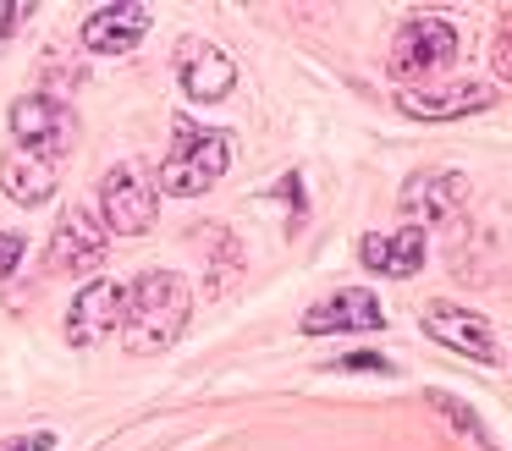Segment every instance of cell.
<instances>
[{"label": "cell", "mask_w": 512, "mask_h": 451, "mask_svg": "<svg viewBox=\"0 0 512 451\" xmlns=\"http://www.w3.org/2000/svg\"><path fill=\"white\" fill-rule=\"evenodd\" d=\"M188 314H193V292L177 270L155 264V270L133 275L122 292V347L133 358H149V352H166L182 341L188 330Z\"/></svg>", "instance_id": "6da1fadb"}, {"label": "cell", "mask_w": 512, "mask_h": 451, "mask_svg": "<svg viewBox=\"0 0 512 451\" xmlns=\"http://www.w3.org/2000/svg\"><path fill=\"white\" fill-rule=\"evenodd\" d=\"M232 154H237L232 132L204 127V121H193V116H177L171 121V154L160 160L155 187L171 198H199L232 171Z\"/></svg>", "instance_id": "7a4b0ae2"}, {"label": "cell", "mask_w": 512, "mask_h": 451, "mask_svg": "<svg viewBox=\"0 0 512 451\" xmlns=\"http://www.w3.org/2000/svg\"><path fill=\"white\" fill-rule=\"evenodd\" d=\"M100 220L111 237H149L160 220V187L144 160H116L100 176Z\"/></svg>", "instance_id": "3957f363"}, {"label": "cell", "mask_w": 512, "mask_h": 451, "mask_svg": "<svg viewBox=\"0 0 512 451\" xmlns=\"http://www.w3.org/2000/svg\"><path fill=\"white\" fill-rule=\"evenodd\" d=\"M12 138L17 149H34L45 160H67L78 149V116L61 94H23L12 105Z\"/></svg>", "instance_id": "277c9868"}, {"label": "cell", "mask_w": 512, "mask_h": 451, "mask_svg": "<svg viewBox=\"0 0 512 451\" xmlns=\"http://www.w3.org/2000/svg\"><path fill=\"white\" fill-rule=\"evenodd\" d=\"M468 193H474V182H468V171H457V165H430V171H413L408 182H402V215H408V226H446V220L463 215Z\"/></svg>", "instance_id": "5b68a950"}, {"label": "cell", "mask_w": 512, "mask_h": 451, "mask_svg": "<svg viewBox=\"0 0 512 451\" xmlns=\"http://www.w3.org/2000/svg\"><path fill=\"white\" fill-rule=\"evenodd\" d=\"M457 61V28L446 17H408L391 39V72L397 77H430V72H446Z\"/></svg>", "instance_id": "8992f818"}, {"label": "cell", "mask_w": 512, "mask_h": 451, "mask_svg": "<svg viewBox=\"0 0 512 451\" xmlns=\"http://www.w3.org/2000/svg\"><path fill=\"white\" fill-rule=\"evenodd\" d=\"M105 248H111V231H105V220L94 215L89 204H67L56 220V231H50V264L67 275H94L105 264Z\"/></svg>", "instance_id": "52a82bcc"}, {"label": "cell", "mask_w": 512, "mask_h": 451, "mask_svg": "<svg viewBox=\"0 0 512 451\" xmlns=\"http://www.w3.org/2000/svg\"><path fill=\"white\" fill-rule=\"evenodd\" d=\"M424 336L452 347V352H463V358H474V363L507 358V347H501V336L490 330V319L474 314V308H463V303H430L424 308Z\"/></svg>", "instance_id": "ba28073f"}, {"label": "cell", "mask_w": 512, "mask_h": 451, "mask_svg": "<svg viewBox=\"0 0 512 451\" xmlns=\"http://www.w3.org/2000/svg\"><path fill=\"white\" fill-rule=\"evenodd\" d=\"M177 77H182V94L193 105H221L237 88V61L210 39H182L177 44Z\"/></svg>", "instance_id": "9c48e42d"}, {"label": "cell", "mask_w": 512, "mask_h": 451, "mask_svg": "<svg viewBox=\"0 0 512 451\" xmlns=\"http://www.w3.org/2000/svg\"><path fill=\"white\" fill-rule=\"evenodd\" d=\"M122 292L127 286L105 281V275H94V281L78 286V297L67 303V341L72 347H100V341L122 325Z\"/></svg>", "instance_id": "30bf717a"}, {"label": "cell", "mask_w": 512, "mask_h": 451, "mask_svg": "<svg viewBox=\"0 0 512 451\" xmlns=\"http://www.w3.org/2000/svg\"><path fill=\"white\" fill-rule=\"evenodd\" d=\"M336 330H386V308L369 286H342L303 314V336H336Z\"/></svg>", "instance_id": "8fae6325"}, {"label": "cell", "mask_w": 512, "mask_h": 451, "mask_svg": "<svg viewBox=\"0 0 512 451\" xmlns=\"http://www.w3.org/2000/svg\"><path fill=\"white\" fill-rule=\"evenodd\" d=\"M149 22H155L149 6H138V0H111V6H94L89 17H83V44H89L94 55H127V50H138Z\"/></svg>", "instance_id": "7c38bea8"}, {"label": "cell", "mask_w": 512, "mask_h": 451, "mask_svg": "<svg viewBox=\"0 0 512 451\" xmlns=\"http://www.w3.org/2000/svg\"><path fill=\"white\" fill-rule=\"evenodd\" d=\"M424 253H430V242H424L419 226H397V231H369L364 242H358V259H364L369 275H391V281H408V275L424 270Z\"/></svg>", "instance_id": "4fadbf2b"}, {"label": "cell", "mask_w": 512, "mask_h": 451, "mask_svg": "<svg viewBox=\"0 0 512 451\" xmlns=\"http://www.w3.org/2000/svg\"><path fill=\"white\" fill-rule=\"evenodd\" d=\"M408 116L419 121H457V116H479V110L496 105V88L485 83H452V88H402L397 99Z\"/></svg>", "instance_id": "5bb4252c"}, {"label": "cell", "mask_w": 512, "mask_h": 451, "mask_svg": "<svg viewBox=\"0 0 512 451\" xmlns=\"http://www.w3.org/2000/svg\"><path fill=\"white\" fill-rule=\"evenodd\" d=\"M56 176H61V165L45 160V154H34V149H17V143H12V149L0 154V187H6V198H17L23 209L50 204Z\"/></svg>", "instance_id": "9a60e30c"}, {"label": "cell", "mask_w": 512, "mask_h": 451, "mask_svg": "<svg viewBox=\"0 0 512 451\" xmlns=\"http://www.w3.org/2000/svg\"><path fill=\"white\" fill-rule=\"evenodd\" d=\"M204 242H210V292L221 297L226 286L237 281V270H243V248H237V237H226V226H199Z\"/></svg>", "instance_id": "2e32d148"}, {"label": "cell", "mask_w": 512, "mask_h": 451, "mask_svg": "<svg viewBox=\"0 0 512 451\" xmlns=\"http://www.w3.org/2000/svg\"><path fill=\"white\" fill-rule=\"evenodd\" d=\"M430 402L441 407L446 418H457V424H463V429H468V435H474V440H479V446H485V451H496V446H490V429L479 424L474 413H468V402H457V396H441V391H430Z\"/></svg>", "instance_id": "e0dca14e"}, {"label": "cell", "mask_w": 512, "mask_h": 451, "mask_svg": "<svg viewBox=\"0 0 512 451\" xmlns=\"http://www.w3.org/2000/svg\"><path fill=\"white\" fill-rule=\"evenodd\" d=\"M28 11H34V0H0V50H6V39H17Z\"/></svg>", "instance_id": "ac0fdd59"}, {"label": "cell", "mask_w": 512, "mask_h": 451, "mask_svg": "<svg viewBox=\"0 0 512 451\" xmlns=\"http://www.w3.org/2000/svg\"><path fill=\"white\" fill-rule=\"evenodd\" d=\"M23 253H28V237H23V231H0V281H6V275H17Z\"/></svg>", "instance_id": "d6986e66"}, {"label": "cell", "mask_w": 512, "mask_h": 451, "mask_svg": "<svg viewBox=\"0 0 512 451\" xmlns=\"http://www.w3.org/2000/svg\"><path fill=\"white\" fill-rule=\"evenodd\" d=\"M0 451H56V435L50 429H28V435H6Z\"/></svg>", "instance_id": "ffe728a7"}, {"label": "cell", "mask_w": 512, "mask_h": 451, "mask_svg": "<svg viewBox=\"0 0 512 451\" xmlns=\"http://www.w3.org/2000/svg\"><path fill=\"white\" fill-rule=\"evenodd\" d=\"M331 369H375V374H391L386 358H375V352H358V358H336Z\"/></svg>", "instance_id": "44dd1931"}, {"label": "cell", "mask_w": 512, "mask_h": 451, "mask_svg": "<svg viewBox=\"0 0 512 451\" xmlns=\"http://www.w3.org/2000/svg\"><path fill=\"white\" fill-rule=\"evenodd\" d=\"M496 77H501V83L512 77V61H507V28H501V39H496Z\"/></svg>", "instance_id": "7402d4cb"}]
</instances>
